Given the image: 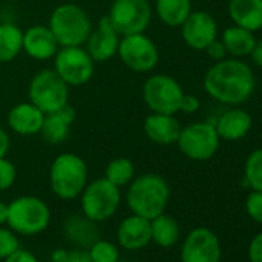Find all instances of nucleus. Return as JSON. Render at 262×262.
Here are the masks:
<instances>
[{"mask_svg": "<svg viewBox=\"0 0 262 262\" xmlns=\"http://www.w3.org/2000/svg\"><path fill=\"white\" fill-rule=\"evenodd\" d=\"M181 257L182 262H219L221 244L217 236L205 227L191 230L182 244Z\"/></svg>", "mask_w": 262, "mask_h": 262, "instance_id": "13", "label": "nucleus"}, {"mask_svg": "<svg viewBox=\"0 0 262 262\" xmlns=\"http://www.w3.org/2000/svg\"><path fill=\"white\" fill-rule=\"evenodd\" d=\"M128 185L126 204L133 214L151 221L165 211L170 199V187L162 176L145 173L135 178Z\"/></svg>", "mask_w": 262, "mask_h": 262, "instance_id": "2", "label": "nucleus"}, {"mask_svg": "<svg viewBox=\"0 0 262 262\" xmlns=\"http://www.w3.org/2000/svg\"><path fill=\"white\" fill-rule=\"evenodd\" d=\"M76 117H77L76 108L70 102L63 105L60 110L45 114V119L40 128V135L43 141L53 145L65 142L70 136L71 125L74 123Z\"/></svg>", "mask_w": 262, "mask_h": 262, "instance_id": "18", "label": "nucleus"}, {"mask_svg": "<svg viewBox=\"0 0 262 262\" xmlns=\"http://www.w3.org/2000/svg\"><path fill=\"white\" fill-rule=\"evenodd\" d=\"M117 56L128 70L135 73H150L159 63V50L145 33L123 36Z\"/></svg>", "mask_w": 262, "mask_h": 262, "instance_id": "11", "label": "nucleus"}, {"mask_svg": "<svg viewBox=\"0 0 262 262\" xmlns=\"http://www.w3.org/2000/svg\"><path fill=\"white\" fill-rule=\"evenodd\" d=\"M184 42L198 51H204L214 39H217V24L207 11H191L181 25Z\"/></svg>", "mask_w": 262, "mask_h": 262, "instance_id": "15", "label": "nucleus"}, {"mask_svg": "<svg viewBox=\"0 0 262 262\" xmlns=\"http://www.w3.org/2000/svg\"><path fill=\"white\" fill-rule=\"evenodd\" d=\"M94 224L96 222L88 219L85 214H71L65 221L63 230L68 239H71L73 242L91 247L96 241H99L97 228Z\"/></svg>", "mask_w": 262, "mask_h": 262, "instance_id": "24", "label": "nucleus"}, {"mask_svg": "<svg viewBox=\"0 0 262 262\" xmlns=\"http://www.w3.org/2000/svg\"><path fill=\"white\" fill-rule=\"evenodd\" d=\"M8 221V204L0 201V225L7 224Z\"/></svg>", "mask_w": 262, "mask_h": 262, "instance_id": "41", "label": "nucleus"}, {"mask_svg": "<svg viewBox=\"0 0 262 262\" xmlns=\"http://www.w3.org/2000/svg\"><path fill=\"white\" fill-rule=\"evenodd\" d=\"M245 208H247V213L248 216L262 224V191H256L253 190L248 198H247V202H245Z\"/></svg>", "mask_w": 262, "mask_h": 262, "instance_id": "33", "label": "nucleus"}, {"mask_svg": "<svg viewBox=\"0 0 262 262\" xmlns=\"http://www.w3.org/2000/svg\"><path fill=\"white\" fill-rule=\"evenodd\" d=\"M19 248V239L11 228H4L0 225V259L8 257Z\"/></svg>", "mask_w": 262, "mask_h": 262, "instance_id": "31", "label": "nucleus"}, {"mask_svg": "<svg viewBox=\"0 0 262 262\" xmlns=\"http://www.w3.org/2000/svg\"><path fill=\"white\" fill-rule=\"evenodd\" d=\"M51 211L48 205L36 196H20L8 204L7 224L14 233L25 236L39 234L50 225Z\"/></svg>", "mask_w": 262, "mask_h": 262, "instance_id": "5", "label": "nucleus"}, {"mask_svg": "<svg viewBox=\"0 0 262 262\" xmlns=\"http://www.w3.org/2000/svg\"><path fill=\"white\" fill-rule=\"evenodd\" d=\"M245 181L256 190L262 191V148L254 150L245 161Z\"/></svg>", "mask_w": 262, "mask_h": 262, "instance_id": "29", "label": "nucleus"}, {"mask_svg": "<svg viewBox=\"0 0 262 262\" xmlns=\"http://www.w3.org/2000/svg\"><path fill=\"white\" fill-rule=\"evenodd\" d=\"M176 144L181 153L188 159L208 161L216 155L221 144V138L213 123L194 122L187 126H182Z\"/></svg>", "mask_w": 262, "mask_h": 262, "instance_id": "9", "label": "nucleus"}, {"mask_svg": "<svg viewBox=\"0 0 262 262\" xmlns=\"http://www.w3.org/2000/svg\"><path fill=\"white\" fill-rule=\"evenodd\" d=\"M48 27L60 47H83L93 30L88 13L74 4L54 8Z\"/></svg>", "mask_w": 262, "mask_h": 262, "instance_id": "4", "label": "nucleus"}, {"mask_svg": "<svg viewBox=\"0 0 262 262\" xmlns=\"http://www.w3.org/2000/svg\"><path fill=\"white\" fill-rule=\"evenodd\" d=\"M63 262H93V259L85 250H73L67 254V259Z\"/></svg>", "mask_w": 262, "mask_h": 262, "instance_id": "38", "label": "nucleus"}, {"mask_svg": "<svg viewBox=\"0 0 262 262\" xmlns=\"http://www.w3.org/2000/svg\"><path fill=\"white\" fill-rule=\"evenodd\" d=\"M90 257L93 262H117L119 260V250L114 244L108 241H96L90 247Z\"/></svg>", "mask_w": 262, "mask_h": 262, "instance_id": "30", "label": "nucleus"}, {"mask_svg": "<svg viewBox=\"0 0 262 262\" xmlns=\"http://www.w3.org/2000/svg\"><path fill=\"white\" fill-rule=\"evenodd\" d=\"M94 60L83 47H60L54 56V71L68 86H82L94 74Z\"/></svg>", "mask_w": 262, "mask_h": 262, "instance_id": "12", "label": "nucleus"}, {"mask_svg": "<svg viewBox=\"0 0 262 262\" xmlns=\"http://www.w3.org/2000/svg\"><path fill=\"white\" fill-rule=\"evenodd\" d=\"M222 43L227 50V54H231L234 57H244L251 54L256 40L251 31L234 25L224 31Z\"/></svg>", "mask_w": 262, "mask_h": 262, "instance_id": "26", "label": "nucleus"}, {"mask_svg": "<svg viewBox=\"0 0 262 262\" xmlns=\"http://www.w3.org/2000/svg\"><path fill=\"white\" fill-rule=\"evenodd\" d=\"M88 184L86 162L73 153L59 155L50 168V185L53 193L63 199L71 201L80 196Z\"/></svg>", "mask_w": 262, "mask_h": 262, "instance_id": "3", "label": "nucleus"}, {"mask_svg": "<svg viewBox=\"0 0 262 262\" xmlns=\"http://www.w3.org/2000/svg\"><path fill=\"white\" fill-rule=\"evenodd\" d=\"M80 196L82 213L94 222L110 219L120 205V188L105 178L86 184Z\"/></svg>", "mask_w": 262, "mask_h": 262, "instance_id": "7", "label": "nucleus"}, {"mask_svg": "<svg viewBox=\"0 0 262 262\" xmlns=\"http://www.w3.org/2000/svg\"><path fill=\"white\" fill-rule=\"evenodd\" d=\"M28 97L39 110L50 114L70 102V86L54 71V68H45L33 76L28 88Z\"/></svg>", "mask_w": 262, "mask_h": 262, "instance_id": "6", "label": "nucleus"}, {"mask_svg": "<svg viewBox=\"0 0 262 262\" xmlns=\"http://www.w3.org/2000/svg\"><path fill=\"white\" fill-rule=\"evenodd\" d=\"M106 16L123 37L145 33L153 19V8L148 0H113Z\"/></svg>", "mask_w": 262, "mask_h": 262, "instance_id": "8", "label": "nucleus"}, {"mask_svg": "<svg viewBox=\"0 0 262 262\" xmlns=\"http://www.w3.org/2000/svg\"><path fill=\"white\" fill-rule=\"evenodd\" d=\"M67 254L68 251H63V250H56L54 254H53V260L54 262H63L67 259Z\"/></svg>", "mask_w": 262, "mask_h": 262, "instance_id": "42", "label": "nucleus"}, {"mask_svg": "<svg viewBox=\"0 0 262 262\" xmlns=\"http://www.w3.org/2000/svg\"><path fill=\"white\" fill-rule=\"evenodd\" d=\"M199 108H201V102H199V99L196 96H193V94H184L179 111H184V113H190L191 114V113H196Z\"/></svg>", "mask_w": 262, "mask_h": 262, "instance_id": "37", "label": "nucleus"}, {"mask_svg": "<svg viewBox=\"0 0 262 262\" xmlns=\"http://www.w3.org/2000/svg\"><path fill=\"white\" fill-rule=\"evenodd\" d=\"M117 262H128V260H117Z\"/></svg>", "mask_w": 262, "mask_h": 262, "instance_id": "43", "label": "nucleus"}, {"mask_svg": "<svg viewBox=\"0 0 262 262\" xmlns=\"http://www.w3.org/2000/svg\"><path fill=\"white\" fill-rule=\"evenodd\" d=\"M184 94L181 83L168 74L150 76L142 86L144 102L153 113L176 114Z\"/></svg>", "mask_w": 262, "mask_h": 262, "instance_id": "10", "label": "nucleus"}, {"mask_svg": "<svg viewBox=\"0 0 262 262\" xmlns=\"http://www.w3.org/2000/svg\"><path fill=\"white\" fill-rule=\"evenodd\" d=\"M16 167L14 164L5 158H0V191H5L8 188H11L16 182Z\"/></svg>", "mask_w": 262, "mask_h": 262, "instance_id": "32", "label": "nucleus"}, {"mask_svg": "<svg viewBox=\"0 0 262 262\" xmlns=\"http://www.w3.org/2000/svg\"><path fill=\"white\" fill-rule=\"evenodd\" d=\"M251 123H253V119L247 111L234 108V110L225 111L214 123V128L221 139L239 141L247 136V133L251 128Z\"/></svg>", "mask_w": 262, "mask_h": 262, "instance_id": "21", "label": "nucleus"}, {"mask_svg": "<svg viewBox=\"0 0 262 262\" xmlns=\"http://www.w3.org/2000/svg\"><path fill=\"white\" fill-rule=\"evenodd\" d=\"M204 88L213 99L237 105L245 102L254 90L251 68L237 59L217 60L204 77Z\"/></svg>", "mask_w": 262, "mask_h": 262, "instance_id": "1", "label": "nucleus"}, {"mask_svg": "<svg viewBox=\"0 0 262 262\" xmlns=\"http://www.w3.org/2000/svg\"><path fill=\"white\" fill-rule=\"evenodd\" d=\"M60 45L48 25H33L24 31V53L34 60H50Z\"/></svg>", "mask_w": 262, "mask_h": 262, "instance_id": "16", "label": "nucleus"}, {"mask_svg": "<svg viewBox=\"0 0 262 262\" xmlns=\"http://www.w3.org/2000/svg\"><path fill=\"white\" fill-rule=\"evenodd\" d=\"M151 222V241H155L161 247H173L179 239V224L174 217L162 213L156 216Z\"/></svg>", "mask_w": 262, "mask_h": 262, "instance_id": "27", "label": "nucleus"}, {"mask_svg": "<svg viewBox=\"0 0 262 262\" xmlns=\"http://www.w3.org/2000/svg\"><path fill=\"white\" fill-rule=\"evenodd\" d=\"M248 257L251 262H262V233L256 234L248 247Z\"/></svg>", "mask_w": 262, "mask_h": 262, "instance_id": "34", "label": "nucleus"}, {"mask_svg": "<svg viewBox=\"0 0 262 262\" xmlns=\"http://www.w3.org/2000/svg\"><path fill=\"white\" fill-rule=\"evenodd\" d=\"M120 39L122 36L113 27L108 16H103L97 22L96 28L91 30L85 42V50L88 51V54L91 56L94 62L102 63L117 56Z\"/></svg>", "mask_w": 262, "mask_h": 262, "instance_id": "14", "label": "nucleus"}, {"mask_svg": "<svg viewBox=\"0 0 262 262\" xmlns=\"http://www.w3.org/2000/svg\"><path fill=\"white\" fill-rule=\"evenodd\" d=\"M10 147H11V141H10V136L7 131L0 126V158H5L10 151Z\"/></svg>", "mask_w": 262, "mask_h": 262, "instance_id": "39", "label": "nucleus"}, {"mask_svg": "<svg viewBox=\"0 0 262 262\" xmlns=\"http://www.w3.org/2000/svg\"><path fill=\"white\" fill-rule=\"evenodd\" d=\"M228 13L236 27L251 33L262 30V0H230Z\"/></svg>", "mask_w": 262, "mask_h": 262, "instance_id": "22", "label": "nucleus"}, {"mask_svg": "<svg viewBox=\"0 0 262 262\" xmlns=\"http://www.w3.org/2000/svg\"><path fill=\"white\" fill-rule=\"evenodd\" d=\"M182 125L174 117V114L151 113L144 120L145 136L158 145L176 144L181 135Z\"/></svg>", "mask_w": 262, "mask_h": 262, "instance_id": "17", "label": "nucleus"}, {"mask_svg": "<svg viewBox=\"0 0 262 262\" xmlns=\"http://www.w3.org/2000/svg\"><path fill=\"white\" fill-rule=\"evenodd\" d=\"M155 10L167 27H181L191 13V0H156Z\"/></svg>", "mask_w": 262, "mask_h": 262, "instance_id": "25", "label": "nucleus"}, {"mask_svg": "<svg viewBox=\"0 0 262 262\" xmlns=\"http://www.w3.org/2000/svg\"><path fill=\"white\" fill-rule=\"evenodd\" d=\"M250 56L257 67H262V39L254 43V48H253Z\"/></svg>", "mask_w": 262, "mask_h": 262, "instance_id": "40", "label": "nucleus"}, {"mask_svg": "<svg viewBox=\"0 0 262 262\" xmlns=\"http://www.w3.org/2000/svg\"><path fill=\"white\" fill-rule=\"evenodd\" d=\"M24 51V31L14 24H0V63H10Z\"/></svg>", "mask_w": 262, "mask_h": 262, "instance_id": "23", "label": "nucleus"}, {"mask_svg": "<svg viewBox=\"0 0 262 262\" xmlns=\"http://www.w3.org/2000/svg\"><path fill=\"white\" fill-rule=\"evenodd\" d=\"M5 262H39V260L31 251L17 248L14 253H11L8 257H5Z\"/></svg>", "mask_w": 262, "mask_h": 262, "instance_id": "36", "label": "nucleus"}, {"mask_svg": "<svg viewBox=\"0 0 262 262\" xmlns=\"http://www.w3.org/2000/svg\"><path fill=\"white\" fill-rule=\"evenodd\" d=\"M45 113L31 102H20L14 105L7 116L8 126L20 136H34L40 133Z\"/></svg>", "mask_w": 262, "mask_h": 262, "instance_id": "19", "label": "nucleus"}, {"mask_svg": "<svg viewBox=\"0 0 262 262\" xmlns=\"http://www.w3.org/2000/svg\"><path fill=\"white\" fill-rule=\"evenodd\" d=\"M204 51H205L211 59H214L216 62H217V60H222V59L225 57V54H227V50H225L222 40H217V39H214Z\"/></svg>", "mask_w": 262, "mask_h": 262, "instance_id": "35", "label": "nucleus"}, {"mask_svg": "<svg viewBox=\"0 0 262 262\" xmlns=\"http://www.w3.org/2000/svg\"><path fill=\"white\" fill-rule=\"evenodd\" d=\"M117 239L126 250H139L151 241V222L142 216L125 217L117 228Z\"/></svg>", "mask_w": 262, "mask_h": 262, "instance_id": "20", "label": "nucleus"}, {"mask_svg": "<svg viewBox=\"0 0 262 262\" xmlns=\"http://www.w3.org/2000/svg\"><path fill=\"white\" fill-rule=\"evenodd\" d=\"M135 164L128 158H116L108 162L105 168V179L116 187H125L135 179Z\"/></svg>", "mask_w": 262, "mask_h": 262, "instance_id": "28", "label": "nucleus"}]
</instances>
